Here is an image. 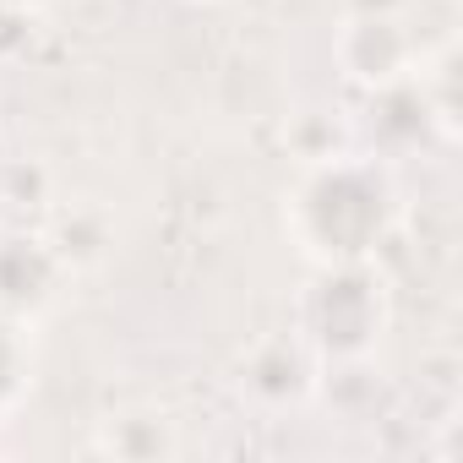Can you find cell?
Wrapping results in <instances>:
<instances>
[{"instance_id": "1", "label": "cell", "mask_w": 463, "mask_h": 463, "mask_svg": "<svg viewBox=\"0 0 463 463\" xmlns=\"http://www.w3.org/2000/svg\"><path fill=\"white\" fill-rule=\"evenodd\" d=\"M387 213H392L387 180L376 175V164L360 158H322L295 196V229L322 268L365 262L387 235Z\"/></svg>"}, {"instance_id": "2", "label": "cell", "mask_w": 463, "mask_h": 463, "mask_svg": "<svg viewBox=\"0 0 463 463\" xmlns=\"http://www.w3.org/2000/svg\"><path fill=\"white\" fill-rule=\"evenodd\" d=\"M382 327V284L365 262H327L300 306V338L327 354H360Z\"/></svg>"}, {"instance_id": "3", "label": "cell", "mask_w": 463, "mask_h": 463, "mask_svg": "<svg viewBox=\"0 0 463 463\" xmlns=\"http://www.w3.org/2000/svg\"><path fill=\"white\" fill-rule=\"evenodd\" d=\"M338 61L354 82L365 88H392L403 82V71L414 66V39L403 33L398 17H382V12H365L344 28L338 39Z\"/></svg>"}, {"instance_id": "4", "label": "cell", "mask_w": 463, "mask_h": 463, "mask_svg": "<svg viewBox=\"0 0 463 463\" xmlns=\"http://www.w3.org/2000/svg\"><path fill=\"white\" fill-rule=\"evenodd\" d=\"M44 289H50V251L23 235H6L0 241V311L23 300H44Z\"/></svg>"}, {"instance_id": "5", "label": "cell", "mask_w": 463, "mask_h": 463, "mask_svg": "<svg viewBox=\"0 0 463 463\" xmlns=\"http://www.w3.org/2000/svg\"><path fill=\"white\" fill-rule=\"evenodd\" d=\"M17 371H23V344H17V327L6 322V311H0V398L12 392Z\"/></svg>"}, {"instance_id": "6", "label": "cell", "mask_w": 463, "mask_h": 463, "mask_svg": "<svg viewBox=\"0 0 463 463\" xmlns=\"http://www.w3.org/2000/svg\"><path fill=\"white\" fill-rule=\"evenodd\" d=\"M6 6H17V12H28V6H39V0H6Z\"/></svg>"}]
</instances>
